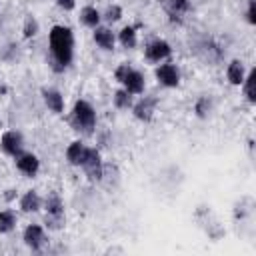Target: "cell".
<instances>
[{
    "mask_svg": "<svg viewBox=\"0 0 256 256\" xmlns=\"http://www.w3.org/2000/svg\"><path fill=\"white\" fill-rule=\"evenodd\" d=\"M0 148H2L4 154L16 158L24 150V138H22V134L16 132V130H6L2 134V138H0Z\"/></svg>",
    "mask_w": 256,
    "mask_h": 256,
    "instance_id": "ba28073f",
    "label": "cell"
},
{
    "mask_svg": "<svg viewBox=\"0 0 256 256\" xmlns=\"http://www.w3.org/2000/svg\"><path fill=\"white\" fill-rule=\"evenodd\" d=\"M42 100L46 104V108L54 114H62L64 112V96L60 94V90L56 88H44L42 90Z\"/></svg>",
    "mask_w": 256,
    "mask_h": 256,
    "instance_id": "5bb4252c",
    "label": "cell"
},
{
    "mask_svg": "<svg viewBox=\"0 0 256 256\" xmlns=\"http://www.w3.org/2000/svg\"><path fill=\"white\" fill-rule=\"evenodd\" d=\"M154 76L166 88H176L180 84V70L172 62H160L156 66V70H154Z\"/></svg>",
    "mask_w": 256,
    "mask_h": 256,
    "instance_id": "8992f818",
    "label": "cell"
},
{
    "mask_svg": "<svg viewBox=\"0 0 256 256\" xmlns=\"http://www.w3.org/2000/svg\"><path fill=\"white\" fill-rule=\"evenodd\" d=\"M246 22L250 26L256 24V8H254V0H248V6H246Z\"/></svg>",
    "mask_w": 256,
    "mask_h": 256,
    "instance_id": "484cf974",
    "label": "cell"
},
{
    "mask_svg": "<svg viewBox=\"0 0 256 256\" xmlns=\"http://www.w3.org/2000/svg\"><path fill=\"white\" fill-rule=\"evenodd\" d=\"M44 210H46V224H50L52 228H60L64 224V202L58 194H50L46 196V200L42 202Z\"/></svg>",
    "mask_w": 256,
    "mask_h": 256,
    "instance_id": "277c9868",
    "label": "cell"
},
{
    "mask_svg": "<svg viewBox=\"0 0 256 256\" xmlns=\"http://www.w3.org/2000/svg\"><path fill=\"white\" fill-rule=\"evenodd\" d=\"M156 106H158V98L156 96H142L138 102L132 104V114L140 122H150L154 118Z\"/></svg>",
    "mask_w": 256,
    "mask_h": 256,
    "instance_id": "52a82bcc",
    "label": "cell"
},
{
    "mask_svg": "<svg viewBox=\"0 0 256 256\" xmlns=\"http://www.w3.org/2000/svg\"><path fill=\"white\" fill-rule=\"evenodd\" d=\"M48 48L54 70H66L74 58V32L64 24H54L48 32Z\"/></svg>",
    "mask_w": 256,
    "mask_h": 256,
    "instance_id": "6da1fadb",
    "label": "cell"
},
{
    "mask_svg": "<svg viewBox=\"0 0 256 256\" xmlns=\"http://www.w3.org/2000/svg\"><path fill=\"white\" fill-rule=\"evenodd\" d=\"M246 76V68H244V62L242 60H230L228 68H226V78L232 86H240L242 80Z\"/></svg>",
    "mask_w": 256,
    "mask_h": 256,
    "instance_id": "e0dca14e",
    "label": "cell"
},
{
    "mask_svg": "<svg viewBox=\"0 0 256 256\" xmlns=\"http://www.w3.org/2000/svg\"><path fill=\"white\" fill-rule=\"evenodd\" d=\"M20 210L26 212V214H32V212H38L42 208V198L36 190H26L22 196H20Z\"/></svg>",
    "mask_w": 256,
    "mask_h": 256,
    "instance_id": "9a60e30c",
    "label": "cell"
},
{
    "mask_svg": "<svg viewBox=\"0 0 256 256\" xmlns=\"http://www.w3.org/2000/svg\"><path fill=\"white\" fill-rule=\"evenodd\" d=\"M164 8H166L170 22L182 24V18H184V14L190 12L192 2L190 0H164Z\"/></svg>",
    "mask_w": 256,
    "mask_h": 256,
    "instance_id": "8fae6325",
    "label": "cell"
},
{
    "mask_svg": "<svg viewBox=\"0 0 256 256\" xmlns=\"http://www.w3.org/2000/svg\"><path fill=\"white\" fill-rule=\"evenodd\" d=\"M14 162H16L18 172L24 174V176H28V178H34V176L40 172V160H38V156L32 154V152H24V150H22V152L14 158Z\"/></svg>",
    "mask_w": 256,
    "mask_h": 256,
    "instance_id": "9c48e42d",
    "label": "cell"
},
{
    "mask_svg": "<svg viewBox=\"0 0 256 256\" xmlns=\"http://www.w3.org/2000/svg\"><path fill=\"white\" fill-rule=\"evenodd\" d=\"M130 68H132V66H130V64H126V62H124V64H120V66L114 70V78L122 84V80L126 78V74H128V70H130Z\"/></svg>",
    "mask_w": 256,
    "mask_h": 256,
    "instance_id": "4316f807",
    "label": "cell"
},
{
    "mask_svg": "<svg viewBox=\"0 0 256 256\" xmlns=\"http://www.w3.org/2000/svg\"><path fill=\"white\" fill-rule=\"evenodd\" d=\"M170 54H172V48H170V44H168L164 38H156V40L148 42L146 48H144L146 60H148V62H154V64H160V62L168 60Z\"/></svg>",
    "mask_w": 256,
    "mask_h": 256,
    "instance_id": "5b68a950",
    "label": "cell"
},
{
    "mask_svg": "<svg viewBox=\"0 0 256 256\" xmlns=\"http://www.w3.org/2000/svg\"><path fill=\"white\" fill-rule=\"evenodd\" d=\"M86 148H88V146H86L84 142H80V140L70 142L68 148H66V160H68V164H70V166H80L82 160H84Z\"/></svg>",
    "mask_w": 256,
    "mask_h": 256,
    "instance_id": "2e32d148",
    "label": "cell"
},
{
    "mask_svg": "<svg viewBox=\"0 0 256 256\" xmlns=\"http://www.w3.org/2000/svg\"><path fill=\"white\" fill-rule=\"evenodd\" d=\"M122 18V6H118V4H112V6H108L106 8V12H104V20L106 22H118Z\"/></svg>",
    "mask_w": 256,
    "mask_h": 256,
    "instance_id": "d4e9b609",
    "label": "cell"
},
{
    "mask_svg": "<svg viewBox=\"0 0 256 256\" xmlns=\"http://www.w3.org/2000/svg\"><path fill=\"white\" fill-rule=\"evenodd\" d=\"M112 100H114V106H116L118 110H128V108H132V104H134L132 94H130L126 88H118V90L114 92Z\"/></svg>",
    "mask_w": 256,
    "mask_h": 256,
    "instance_id": "44dd1931",
    "label": "cell"
},
{
    "mask_svg": "<svg viewBox=\"0 0 256 256\" xmlns=\"http://www.w3.org/2000/svg\"><path fill=\"white\" fill-rule=\"evenodd\" d=\"M38 32H40V24H38V20H36L32 14H26L24 24H22V36H24V38H34Z\"/></svg>",
    "mask_w": 256,
    "mask_h": 256,
    "instance_id": "603a6c76",
    "label": "cell"
},
{
    "mask_svg": "<svg viewBox=\"0 0 256 256\" xmlns=\"http://www.w3.org/2000/svg\"><path fill=\"white\" fill-rule=\"evenodd\" d=\"M118 42L124 48H136L138 44V36H136V26H124L118 32Z\"/></svg>",
    "mask_w": 256,
    "mask_h": 256,
    "instance_id": "d6986e66",
    "label": "cell"
},
{
    "mask_svg": "<svg viewBox=\"0 0 256 256\" xmlns=\"http://www.w3.org/2000/svg\"><path fill=\"white\" fill-rule=\"evenodd\" d=\"M22 240L30 250L38 252L46 244V232H44V228L40 224H28L24 228V232H22Z\"/></svg>",
    "mask_w": 256,
    "mask_h": 256,
    "instance_id": "30bf717a",
    "label": "cell"
},
{
    "mask_svg": "<svg viewBox=\"0 0 256 256\" xmlns=\"http://www.w3.org/2000/svg\"><path fill=\"white\" fill-rule=\"evenodd\" d=\"M70 122H72L74 130L90 134L96 128V110H94V106L84 98L76 100L74 108H72V114H70Z\"/></svg>",
    "mask_w": 256,
    "mask_h": 256,
    "instance_id": "7a4b0ae2",
    "label": "cell"
},
{
    "mask_svg": "<svg viewBox=\"0 0 256 256\" xmlns=\"http://www.w3.org/2000/svg\"><path fill=\"white\" fill-rule=\"evenodd\" d=\"M92 38H94L96 46L102 48V50H106V52L114 50V46H116V36H114V32L108 26H96Z\"/></svg>",
    "mask_w": 256,
    "mask_h": 256,
    "instance_id": "7c38bea8",
    "label": "cell"
},
{
    "mask_svg": "<svg viewBox=\"0 0 256 256\" xmlns=\"http://www.w3.org/2000/svg\"><path fill=\"white\" fill-rule=\"evenodd\" d=\"M80 168L84 170V174L88 176V180H92V182L102 180V176H104V164H102L100 150L88 146V148H86V154H84V160H82V164H80Z\"/></svg>",
    "mask_w": 256,
    "mask_h": 256,
    "instance_id": "3957f363",
    "label": "cell"
},
{
    "mask_svg": "<svg viewBox=\"0 0 256 256\" xmlns=\"http://www.w3.org/2000/svg\"><path fill=\"white\" fill-rule=\"evenodd\" d=\"M56 6L68 12V10H74L76 8V0H56Z\"/></svg>",
    "mask_w": 256,
    "mask_h": 256,
    "instance_id": "83f0119b",
    "label": "cell"
},
{
    "mask_svg": "<svg viewBox=\"0 0 256 256\" xmlns=\"http://www.w3.org/2000/svg\"><path fill=\"white\" fill-rule=\"evenodd\" d=\"M16 222H18V218H16L14 210H10V208L0 210V234L12 232L16 228Z\"/></svg>",
    "mask_w": 256,
    "mask_h": 256,
    "instance_id": "ffe728a7",
    "label": "cell"
},
{
    "mask_svg": "<svg viewBox=\"0 0 256 256\" xmlns=\"http://www.w3.org/2000/svg\"><path fill=\"white\" fill-rule=\"evenodd\" d=\"M80 20H82V24L84 26H88V28H96V26H100V20H102V14H100V10L96 8V6H84L82 10H80Z\"/></svg>",
    "mask_w": 256,
    "mask_h": 256,
    "instance_id": "ac0fdd59",
    "label": "cell"
},
{
    "mask_svg": "<svg viewBox=\"0 0 256 256\" xmlns=\"http://www.w3.org/2000/svg\"><path fill=\"white\" fill-rule=\"evenodd\" d=\"M240 86H242V90H244L246 100H248L250 104H256V94H254V70L246 72V76H244V80H242Z\"/></svg>",
    "mask_w": 256,
    "mask_h": 256,
    "instance_id": "7402d4cb",
    "label": "cell"
},
{
    "mask_svg": "<svg viewBox=\"0 0 256 256\" xmlns=\"http://www.w3.org/2000/svg\"><path fill=\"white\" fill-rule=\"evenodd\" d=\"M210 108H212V100L208 96H200L194 104V112H196L198 118H206L210 114Z\"/></svg>",
    "mask_w": 256,
    "mask_h": 256,
    "instance_id": "cb8c5ba5",
    "label": "cell"
},
{
    "mask_svg": "<svg viewBox=\"0 0 256 256\" xmlns=\"http://www.w3.org/2000/svg\"><path fill=\"white\" fill-rule=\"evenodd\" d=\"M122 88H126L132 96H134V94H142L144 88H146V82H144L142 72L136 70V68H130L128 74H126V78L122 80Z\"/></svg>",
    "mask_w": 256,
    "mask_h": 256,
    "instance_id": "4fadbf2b",
    "label": "cell"
}]
</instances>
